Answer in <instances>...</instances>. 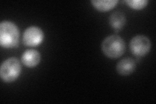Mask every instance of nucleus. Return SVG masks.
I'll list each match as a JSON object with an SVG mask.
<instances>
[{
  "label": "nucleus",
  "instance_id": "nucleus-7",
  "mask_svg": "<svg viewBox=\"0 0 156 104\" xmlns=\"http://www.w3.org/2000/svg\"><path fill=\"white\" fill-rule=\"evenodd\" d=\"M135 61L129 57L122 59L116 64V71L122 76L130 75L135 70Z\"/></svg>",
  "mask_w": 156,
  "mask_h": 104
},
{
  "label": "nucleus",
  "instance_id": "nucleus-1",
  "mask_svg": "<svg viewBox=\"0 0 156 104\" xmlns=\"http://www.w3.org/2000/svg\"><path fill=\"white\" fill-rule=\"evenodd\" d=\"M19 37V29L15 23L10 21H3L0 23V44L3 48L16 47Z\"/></svg>",
  "mask_w": 156,
  "mask_h": 104
},
{
  "label": "nucleus",
  "instance_id": "nucleus-5",
  "mask_svg": "<svg viewBox=\"0 0 156 104\" xmlns=\"http://www.w3.org/2000/svg\"><path fill=\"white\" fill-rule=\"evenodd\" d=\"M44 33L42 29L37 26L27 27L23 34L22 42L26 46L34 47L40 44L44 39Z\"/></svg>",
  "mask_w": 156,
  "mask_h": 104
},
{
  "label": "nucleus",
  "instance_id": "nucleus-4",
  "mask_svg": "<svg viewBox=\"0 0 156 104\" xmlns=\"http://www.w3.org/2000/svg\"><path fill=\"white\" fill-rule=\"evenodd\" d=\"M151 42L145 35L139 34L132 38L129 44V48L133 55L141 57L147 55L151 49Z\"/></svg>",
  "mask_w": 156,
  "mask_h": 104
},
{
  "label": "nucleus",
  "instance_id": "nucleus-9",
  "mask_svg": "<svg viewBox=\"0 0 156 104\" xmlns=\"http://www.w3.org/2000/svg\"><path fill=\"white\" fill-rule=\"evenodd\" d=\"M93 7L100 12H107L115 8L118 0H92L90 2Z\"/></svg>",
  "mask_w": 156,
  "mask_h": 104
},
{
  "label": "nucleus",
  "instance_id": "nucleus-3",
  "mask_svg": "<svg viewBox=\"0 0 156 104\" xmlns=\"http://www.w3.org/2000/svg\"><path fill=\"white\" fill-rule=\"evenodd\" d=\"M22 72L21 63L16 57H11L4 61L0 68V76L5 83L16 80Z\"/></svg>",
  "mask_w": 156,
  "mask_h": 104
},
{
  "label": "nucleus",
  "instance_id": "nucleus-2",
  "mask_svg": "<svg viewBox=\"0 0 156 104\" xmlns=\"http://www.w3.org/2000/svg\"><path fill=\"white\" fill-rule=\"evenodd\" d=\"M101 50L110 59H117L123 55L126 44L123 38L117 34L107 37L101 43Z\"/></svg>",
  "mask_w": 156,
  "mask_h": 104
},
{
  "label": "nucleus",
  "instance_id": "nucleus-8",
  "mask_svg": "<svg viewBox=\"0 0 156 104\" xmlns=\"http://www.w3.org/2000/svg\"><path fill=\"white\" fill-rule=\"evenodd\" d=\"M110 26L116 32H119L122 29L126 23V18L124 14L116 11L111 14L109 18Z\"/></svg>",
  "mask_w": 156,
  "mask_h": 104
},
{
  "label": "nucleus",
  "instance_id": "nucleus-6",
  "mask_svg": "<svg viewBox=\"0 0 156 104\" xmlns=\"http://www.w3.org/2000/svg\"><path fill=\"white\" fill-rule=\"evenodd\" d=\"M41 60V53L36 49H30L23 52L22 56V62L28 68L37 66Z\"/></svg>",
  "mask_w": 156,
  "mask_h": 104
},
{
  "label": "nucleus",
  "instance_id": "nucleus-10",
  "mask_svg": "<svg viewBox=\"0 0 156 104\" xmlns=\"http://www.w3.org/2000/svg\"><path fill=\"white\" fill-rule=\"evenodd\" d=\"M126 3L131 9L135 10H141L146 7L148 1V0H128Z\"/></svg>",
  "mask_w": 156,
  "mask_h": 104
}]
</instances>
